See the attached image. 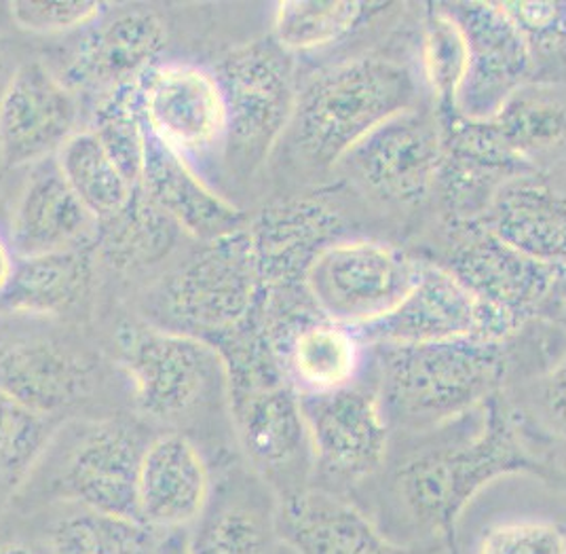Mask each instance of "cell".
Here are the masks:
<instances>
[{"label": "cell", "instance_id": "cell-1", "mask_svg": "<svg viewBox=\"0 0 566 554\" xmlns=\"http://www.w3.org/2000/svg\"><path fill=\"white\" fill-rule=\"evenodd\" d=\"M417 106V79L403 64L359 55L317 74L298 92L285 136L305 166L326 171L340 166L378 125Z\"/></svg>", "mask_w": 566, "mask_h": 554}, {"label": "cell", "instance_id": "cell-2", "mask_svg": "<svg viewBox=\"0 0 566 554\" xmlns=\"http://www.w3.org/2000/svg\"><path fill=\"white\" fill-rule=\"evenodd\" d=\"M378 398L387 419L429 430L482 409L505 377V343L452 338L380 345Z\"/></svg>", "mask_w": 566, "mask_h": 554}, {"label": "cell", "instance_id": "cell-3", "mask_svg": "<svg viewBox=\"0 0 566 554\" xmlns=\"http://www.w3.org/2000/svg\"><path fill=\"white\" fill-rule=\"evenodd\" d=\"M475 435L424 449L396 474L401 506L427 530H444L489 484L531 466L507 412L493 398Z\"/></svg>", "mask_w": 566, "mask_h": 554}, {"label": "cell", "instance_id": "cell-4", "mask_svg": "<svg viewBox=\"0 0 566 554\" xmlns=\"http://www.w3.org/2000/svg\"><path fill=\"white\" fill-rule=\"evenodd\" d=\"M262 296L259 266L248 227L201 243L159 290V322L153 326L212 343L245 324Z\"/></svg>", "mask_w": 566, "mask_h": 554}, {"label": "cell", "instance_id": "cell-5", "mask_svg": "<svg viewBox=\"0 0 566 554\" xmlns=\"http://www.w3.org/2000/svg\"><path fill=\"white\" fill-rule=\"evenodd\" d=\"M213 74L227 108L224 150L245 171L262 166L283 140L298 100L292 53L273 36L227 51Z\"/></svg>", "mask_w": 566, "mask_h": 554}, {"label": "cell", "instance_id": "cell-6", "mask_svg": "<svg viewBox=\"0 0 566 554\" xmlns=\"http://www.w3.org/2000/svg\"><path fill=\"white\" fill-rule=\"evenodd\" d=\"M419 265L382 241L338 240L313 259L305 290L324 317L361 328L400 305L417 282Z\"/></svg>", "mask_w": 566, "mask_h": 554}, {"label": "cell", "instance_id": "cell-7", "mask_svg": "<svg viewBox=\"0 0 566 554\" xmlns=\"http://www.w3.org/2000/svg\"><path fill=\"white\" fill-rule=\"evenodd\" d=\"M118 345L138 409L161 424L182 421L224 381L220 356L201 338L150 324L120 331Z\"/></svg>", "mask_w": 566, "mask_h": 554}, {"label": "cell", "instance_id": "cell-8", "mask_svg": "<svg viewBox=\"0 0 566 554\" xmlns=\"http://www.w3.org/2000/svg\"><path fill=\"white\" fill-rule=\"evenodd\" d=\"M463 34L465 74L454 115L486 123L533 79V62L499 2H440Z\"/></svg>", "mask_w": 566, "mask_h": 554}, {"label": "cell", "instance_id": "cell-9", "mask_svg": "<svg viewBox=\"0 0 566 554\" xmlns=\"http://www.w3.org/2000/svg\"><path fill=\"white\" fill-rule=\"evenodd\" d=\"M138 106L148 138L190 164L224 148L227 108L213 71L159 62L138 83Z\"/></svg>", "mask_w": 566, "mask_h": 554}, {"label": "cell", "instance_id": "cell-10", "mask_svg": "<svg viewBox=\"0 0 566 554\" xmlns=\"http://www.w3.org/2000/svg\"><path fill=\"white\" fill-rule=\"evenodd\" d=\"M442 164L444 127L417 106L378 125L340 166H347L368 194L412 208L436 189Z\"/></svg>", "mask_w": 566, "mask_h": 554}, {"label": "cell", "instance_id": "cell-11", "mask_svg": "<svg viewBox=\"0 0 566 554\" xmlns=\"http://www.w3.org/2000/svg\"><path fill=\"white\" fill-rule=\"evenodd\" d=\"M359 343L410 345L452 338L501 341L514 331L484 307L447 266L421 263L415 286L391 314L352 328Z\"/></svg>", "mask_w": 566, "mask_h": 554}, {"label": "cell", "instance_id": "cell-12", "mask_svg": "<svg viewBox=\"0 0 566 554\" xmlns=\"http://www.w3.org/2000/svg\"><path fill=\"white\" fill-rule=\"evenodd\" d=\"M78 132L76 92L43 62H25L0 92V164L32 168Z\"/></svg>", "mask_w": 566, "mask_h": 554}, {"label": "cell", "instance_id": "cell-13", "mask_svg": "<svg viewBox=\"0 0 566 554\" xmlns=\"http://www.w3.org/2000/svg\"><path fill=\"white\" fill-rule=\"evenodd\" d=\"M442 266L499 315L514 335L539 315L556 271V266L542 265L496 240L480 220L463 222Z\"/></svg>", "mask_w": 566, "mask_h": 554}, {"label": "cell", "instance_id": "cell-14", "mask_svg": "<svg viewBox=\"0 0 566 554\" xmlns=\"http://www.w3.org/2000/svg\"><path fill=\"white\" fill-rule=\"evenodd\" d=\"M146 440L118 419L90 426L55 479L62 500L108 516L138 519V477Z\"/></svg>", "mask_w": 566, "mask_h": 554}, {"label": "cell", "instance_id": "cell-15", "mask_svg": "<svg viewBox=\"0 0 566 554\" xmlns=\"http://www.w3.org/2000/svg\"><path fill=\"white\" fill-rule=\"evenodd\" d=\"M301 407L313 459L332 477L359 481L382 466L389 421L378 394L352 384L301 396Z\"/></svg>", "mask_w": 566, "mask_h": 554}, {"label": "cell", "instance_id": "cell-16", "mask_svg": "<svg viewBox=\"0 0 566 554\" xmlns=\"http://www.w3.org/2000/svg\"><path fill=\"white\" fill-rule=\"evenodd\" d=\"M167 43L164 20L150 9H129L85 32L74 51L66 83L95 96L136 87L159 64Z\"/></svg>", "mask_w": 566, "mask_h": 554}, {"label": "cell", "instance_id": "cell-17", "mask_svg": "<svg viewBox=\"0 0 566 554\" xmlns=\"http://www.w3.org/2000/svg\"><path fill=\"white\" fill-rule=\"evenodd\" d=\"M95 218L72 194L55 159L32 166L7 227L4 240L13 259L95 245Z\"/></svg>", "mask_w": 566, "mask_h": 554}, {"label": "cell", "instance_id": "cell-18", "mask_svg": "<svg viewBox=\"0 0 566 554\" xmlns=\"http://www.w3.org/2000/svg\"><path fill=\"white\" fill-rule=\"evenodd\" d=\"M340 220L324 203L283 199L248 222L262 290L301 289L313 259L336 240Z\"/></svg>", "mask_w": 566, "mask_h": 554}, {"label": "cell", "instance_id": "cell-19", "mask_svg": "<svg viewBox=\"0 0 566 554\" xmlns=\"http://www.w3.org/2000/svg\"><path fill=\"white\" fill-rule=\"evenodd\" d=\"M140 189L166 217L199 243L229 238L248 227V217L218 194L189 159L148 138Z\"/></svg>", "mask_w": 566, "mask_h": 554}, {"label": "cell", "instance_id": "cell-20", "mask_svg": "<svg viewBox=\"0 0 566 554\" xmlns=\"http://www.w3.org/2000/svg\"><path fill=\"white\" fill-rule=\"evenodd\" d=\"M210 470L187 436L148 440L138 477V519L150 530L195 525L210 504Z\"/></svg>", "mask_w": 566, "mask_h": 554}, {"label": "cell", "instance_id": "cell-21", "mask_svg": "<svg viewBox=\"0 0 566 554\" xmlns=\"http://www.w3.org/2000/svg\"><path fill=\"white\" fill-rule=\"evenodd\" d=\"M92 386V364L55 338H18L0 347V391L36 415L71 409Z\"/></svg>", "mask_w": 566, "mask_h": 554}, {"label": "cell", "instance_id": "cell-22", "mask_svg": "<svg viewBox=\"0 0 566 554\" xmlns=\"http://www.w3.org/2000/svg\"><path fill=\"white\" fill-rule=\"evenodd\" d=\"M475 220L520 254L542 265H566V195L535 174L499 187Z\"/></svg>", "mask_w": 566, "mask_h": 554}, {"label": "cell", "instance_id": "cell-23", "mask_svg": "<svg viewBox=\"0 0 566 554\" xmlns=\"http://www.w3.org/2000/svg\"><path fill=\"white\" fill-rule=\"evenodd\" d=\"M243 453L264 472L282 474L311 456L301 396L287 381L229 394Z\"/></svg>", "mask_w": 566, "mask_h": 554}, {"label": "cell", "instance_id": "cell-24", "mask_svg": "<svg viewBox=\"0 0 566 554\" xmlns=\"http://www.w3.org/2000/svg\"><path fill=\"white\" fill-rule=\"evenodd\" d=\"M277 531L292 554H396L357 508L326 491L290 493Z\"/></svg>", "mask_w": 566, "mask_h": 554}, {"label": "cell", "instance_id": "cell-25", "mask_svg": "<svg viewBox=\"0 0 566 554\" xmlns=\"http://www.w3.org/2000/svg\"><path fill=\"white\" fill-rule=\"evenodd\" d=\"M95 245L18 259L0 307L25 317H64L92 294L97 269Z\"/></svg>", "mask_w": 566, "mask_h": 554}, {"label": "cell", "instance_id": "cell-26", "mask_svg": "<svg viewBox=\"0 0 566 554\" xmlns=\"http://www.w3.org/2000/svg\"><path fill=\"white\" fill-rule=\"evenodd\" d=\"M359 356L361 343L354 331L322 314L301 322L277 352L287 384L301 396L352 386Z\"/></svg>", "mask_w": 566, "mask_h": 554}, {"label": "cell", "instance_id": "cell-27", "mask_svg": "<svg viewBox=\"0 0 566 554\" xmlns=\"http://www.w3.org/2000/svg\"><path fill=\"white\" fill-rule=\"evenodd\" d=\"M182 231L161 212L140 185L115 217L97 222V259L117 271L157 265L178 243Z\"/></svg>", "mask_w": 566, "mask_h": 554}, {"label": "cell", "instance_id": "cell-28", "mask_svg": "<svg viewBox=\"0 0 566 554\" xmlns=\"http://www.w3.org/2000/svg\"><path fill=\"white\" fill-rule=\"evenodd\" d=\"M385 9L387 2L283 0L273 15V41L287 53L326 48Z\"/></svg>", "mask_w": 566, "mask_h": 554}, {"label": "cell", "instance_id": "cell-29", "mask_svg": "<svg viewBox=\"0 0 566 554\" xmlns=\"http://www.w3.org/2000/svg\"><path fill=\"white\" fill-rule=\"evenodd\" d=\"M53 159L72 194L78 197L95 222L115 217L136 189L97 143L90 127L78 129Z\"/></svg>", "mask_w": 566, "mask_h": 554}, {"label": "cell", "instance_id": "cell-30", "mask_svg": "<svg viewBox=\"0 0 566 554\" xmlns=\"http://www.w3.org/2000/svg\"><path fill=\"white\" fill-rule=\"evenodd\" d=\"M51 554H155V530L134 519L78 510L60 519L49 542Z\"/></svg>", "mask_w": 566, "mask_h": 554}, {"label": "cell", "instance_id": "cell-31", "mask_svg": "<svg viewBox=\"0 0 566 554\" xmlns=\"http://www.w3.org/2000/svg\"><path fill=\"white\" fill-rule=\"evenodd\" d=\"M90 129L132 185H140L148 132L138 106V85L95 97Z\"/></svg>", "mask_w": 566, "mask_h": 554}, {"label": "cell", "instance_id": "cell-32", "mask_svg": "<svg viewBox=\"0 0 566 554\" xmlns=\"http://www.w3.org/2000/svg\"><path fill=\"white\" fill-rule=\"evenodd\" d=\"M486 123L496 140L526 164L533 155L547 153L566 140V108L547 100L518 94Z\"/></svg>", "mask_w": 566, "mask_h": 554}, {"label": "cell", "instance_id": "cell-33", "mask_svg": "<svg viewBox=\"0 0 566 554\" xmlns=\"http://www.w3.org/2000/svg\"><path fill=\"white\" fill-rule=\"evenodd\" d=\"M499 4L528 49L533 79L565 76L566 0H507Z\"/></svg>", "mask_w": 566, "mask_h": 554}, {"label": "cell", "instance_id": "cell-34", "mask_svg": "<svg viewBox=\"0 0 566 554\" xmlns=\"http://www.w3.org/2000/svg\"><path fill=\"white\" fill-rule=\"evenodd\" d=\"M187 542L190 554H269L271 533L256 510L220 504L203 510Z\"/></svg>", "mask_w": 566, "mask_h": 554}, {"label": "cell", "instance_id": "cell-35", "mask_svg": "<svg viewBox=\"0 0 566 554\" xmlns=\"http://www.w3.org/2000/svg\"><path fill=\"white\" fill-rule=\"evenodd\" d=\"M424 79L447 115H454V100L465 74V43L442 4H429L423 22Z\"/></svg>", "mask_w": 566, "mask_h": 554}, {"label": "cell", "instance_id": "cell-36", "mask_svg": "<svg viewBox=\"0 0 566 554\" xmlns=\"http://www.w3.org/2000/svg\"><path fill=\"white\" fill-rule=\"evenodd\" d=\"M49 417L36 415L0 391V479L25 472L48 447Z\"/></svg>", "mask_w": 566, "mask_h": 554}, {"label": "cell", "instance_id": "cell-37", "mask_svg": "<svg viewBox=\"0 0 566 554\" xmlns=\"http://www.w3.org/2000/svg\"><path fill=\"white\" fill-rule=\"evenodd\" d=\"M104 2L92 0H18L9 4L13 24L32 34H64L99 22Z\"/></svg>", "mask_w": 566, "mask_h": 554}, {"label": "cell", "instance_id": "cell-38", "mask_svg": "<svg viewBox=\"0 0 566 554\" xmlns=\"http://www.w3.org/2000/svg\"><path fill=\"white\" fill-rule=\"evenodd\" d=\"M475 554H566V537L545 521H507L484 531Z\"/></svg>", "mask_w": 566, "mask_h": 554}, {"label": "cell", "instance_id": "cell-39", "mask_svg": "<svg viewBox=\"0 0 566 554\" xmlns=\"http://www.w3.org/2000/svg\"><path fill=\"white\" fill-rule=\"evenodd\" d=\"M537 400L543 424L566 440V354L543 377Z\"/></svg>", "mask_w": 566, "mask_h": 554}, {"label": "cell", "instance_id": "cell-40", "mask_svg": "<svg viewBox=\"0 0 566 554\" xmlns=\"http://www.w3.org/2000/svg\"><path fill=\"white\" fill-rule=\"evenodd\" d=\"M537 317H543L566 331V265L556 266Z\"/></svg>", "mask_w": 566, "mask_h": 554}, {"label": "cell", "instance_id": "cell-41", "mask_svg": "<svg viewBox=\"0 0 566 554\" xmlns=\"http://www.w3.org/2000/svg\"><path fill=\"white\" fill-rule=\"evenodd\" d=\"M13 266H15V259H13V254H11L9 245H7V240L0 236V296L9 286Z\"/></svg>", "mask_w": 566, "mask_h": 554}, {"label": "cell", "instance_id": "cell-42", "mask_svg": "<svg viewBox=\"0 0 566 554\" xmlns=\"http://www.w3.org/2000/svg\"><path fill=\"white\" fill-rule=\"evenodd\" d=\"M155 554H190L189 542L180 540V537H174V540H167V542H157Z\"/></svg>", "mask_w": 566, "mask_h": 554}, {"label": "cell", "instance_id": "cell-43", "mask_svg": "<svg viewBox=\"0 0 566 554\" xmlns=\"http://www.w3.org/2000/svg\"><path fill=\"white\" fill-rule=\"evenodd\" d=\"M0 554H41L36 553L34 548L25 546V544H18V542H7V544H0Z\"/></svg>", "mask_w": 566, "mask_h": 554}, {"label": "cell", "instance_id": "cell-44", "mask_svg": "<svg viewBox=\"0 0 566 554\" xmlns=\"http://www.w3.org/2000/svg\"><path fill=\"white\" fill-rule=\"evenodd\" d=\"M2 64H4V48L0 43V73H2Z\"/></svg>", "mask_w": 566, "mask_h": 554}]
</instances>
